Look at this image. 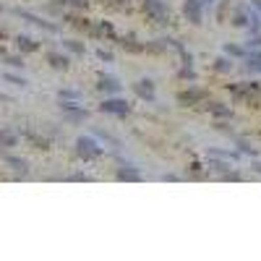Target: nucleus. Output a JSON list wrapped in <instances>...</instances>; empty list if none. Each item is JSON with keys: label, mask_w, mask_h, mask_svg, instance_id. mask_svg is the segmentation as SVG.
Returning <instances> with one entry per match:
<instances>
[{"label": "nucleus", "mask_w": 261, "mask_h": 261, "mask_svg": "<svg viewBox=\"0 0 261 261\" xmlns=\"http://www.w3.org/2000/svg\"><path fill=\"white\" fill-rule=\"evenodd\" d=\"M220 180H225V183H238V180H243V175H241V172H238V170L232 167V170L222 172V175H220Z\"/></svg>", "instance_id": "nucleus-34"}, {"label": "nucleus", "mask_w": 261, "mask_h": 261, "mask_svg": "<svg viewBox=\"0 0 261 261\" xmlns=\"http://www.w3.org/2000/svg\"><path fill=\"white\" fill-rule=\"evenodd\" d=\"M206 99H209V89H204V86H196V84H188L186 89H180V92L175 94L178 107H196V110H199Z\"/></svg>", "instance_id": "nucleus-3"}, {"label": "nucleus", "mask_w": 261, "mask_h": 261, "mask_svg": "<svg viewBox=\"0 0 261 261\" xmlns=\"http://www.w3.org/2000/svg\"><path fill=\"white\" fill-rule=\"evenodd\" d=\"M3 162H6L13 172H18V175H29V162H27L24 157H16V154H8V151H3Z\"/></svg>", "instance_id": "nucleus-18"}, {"label": "nucleus", "mask_w": 261, "mask_h": 261, "mask_svg": "<svg viewBox=\"0 0 261 261\" xmlns=\"http://www.w3.org/2000/svg\"><path fill=\"white\" fill-rule=\"evenodd\" d=\"M0 11H6V8H3V3H0Z\"/></svg>", "instance_id": "nucleus-44"}, {"label": "nucleus", "mask_w": 261, "mask_h": 261, "mask_svg": "<svg viewBox=\"0 0 261 261\" xmlns=\"http://www.w3.org/2000/svg\"><path fill=\"white\" fill-rule=\"evenodd\" d=\"M130 92H134L141 102H154V99H157V86H154V79H149V76H144V79H139V81L130 84Z\"/></svg>", "instance_id": "nucleus-8"}, {"label": "nucleus", "mask_w": 261, "mask_h": 261, "mask_svg": "<svg viewBox=\"0 0 261 261\" xmlns=\"http://www.w3.org/2000/svg\"><path fill=\"white\" fill-rule=\"evenodd\" d=\"M222 53L230 55L232 60H235V58H238V60H246V58H248V47H246V45H238V42H225Z\"/></svg>", "instance_id": "nucleus-22"}, {"label": "nucleus", "mask_w": 261, "mask_h": 261, "mask_svg": "<svg viewBox=\"0 0 261 261\" xmlns=\"http://www.w3.org/2000/svg\"><path fill=\"white\" fill-rule=\"evenodd\" d=\"M204 11H206L204 0H183V6H180V13H183V18L188 21L191 27H201L204 24Z\"/></svg>", "instance_id": "nucleus-6"}, {"label": "nucleus", "mask_w": 261, "mask_h": 261, "mask_svg": "<svg viewBox=\"0 0 261 261\" xmlns=\"http://www.w3.org/2000/svg\"><path fill=\"white\" fill-rule=\"evenodd\" d=\"M16 50H18L21 55H32V53H39V50H42V42H37V39L29 37V34H18V37H16Z\"/></svg>", "instance_id": "nucleus-15"}, {"label": "nucleus", "mask_w": 261, "mask_h": 261, "mask_svg": "<svg viewBox=\"0 0 261 261\" xmlns=\"http://www.w3.org/2000/svg\"><path fill=\"white\" fill-rule=\"evenodd\" d=\"M18 139H21V134H16L13 128L0 125V149H13V146H18Z\"/></svg>", "instance_id": "nucleus-20"}, {"label": "nucleus", "mask_w": 261, "mask_h": 261, "mask_svg": "<svg viewBox=\"0 0 261 261\" xmlns=\"http://www.w3.org/2000/svg\"><path fill=\"white\" fill-rule=\"evenodd\" d=\"M115 45H118L120 50H125V53H134V55L146 53V42H141L136 34H123V37H118Z\"/></svg>", "instance_id": "nucleus-12"}, {"label": "nucleus", "mask_w": 261, "mask_h": 261, "mask_svg": "<svg viewBox=\"0 0 261 261\" xmlns=\"http://www.w3.org/2000/svg\"><path fill=\"white\" fill-rule=\"evenodd\" d=\"M204 6H217V0H204Z\"/></svg>", "instance_id": "nucleus-42"}, {"label": "nucleus", "mask_w": 261, "mask_h": 261, "mask_svg": "<svg viewBox=\"0 0 261 261\" xmlns=\"http://www.w3.org/2000/svg\"><path fill=\"white\" fill-rule=\"evenodd\" d=\"M63 50L68 55H76V58H84L86 55V45L81 39H63Z\"/></svg>", "instance_id": "nucleus-25"}, {"label": "nucleus", "mask_w": 261, "mask_h": 261, "mask_svg": "<svg viewBox=\"0 0 261 261\" xmlns=\"http://www.w3.org/2000/svg\"><path fill=\"white\" fill-rule=\"evenodd\" d=\"M65 180H92L86 172H71V175H65Z\"/></svg>", "instance_id": "nucleus-38"}, {"label": "nucleus", "mask_w": 261, "mask_h": 261, "mask_svg": "<svg viewBox=\"0 0 261 261\" xmlns=\"http://www.w3.org/2000/svg\"><path fill=\"white\" fill-rule=\"evenodd\" d=\"M201 170H204V165H201L199 160H193L191 167H188V172H191V175H196V178H201Z\"/></svg>", "instance_id": "nucleus-37"}, {"label": "nucleus", "mask_w": 261, "mask_h": 261, "mask_svg": "<svg viewBox=\"0 0 261 261\" xmlns=\"http://www.w3.org/2000/svg\"><path fill=\"white\" fill-rule=\"evenodd\" d=\"M232 141H235V149L241 151V154H246V157H258V149H253V144L248 141V139H243V136H238V134H232Z\"/></svg>", "instance_id": "nucleus-24"}, {"label": "nucleus", "mask_w": 261, "mask_h": 261, "mask_svg": "<svg viewBox=\"0 0 261 261\" xmlns=\"http://www.w3.org/2000/svg\"><path fill=\"white\" fill-rule=\"evenodd\" d=\"M6 34H8V32H6V29H0V39H3V37H6Z\"/></svg>", "instance_id": "nucleus-43"}, {"label": "nucleus", "mask_w": 261, "mask_h": 261, "mask_svg": "<svg viewBox=\"0 0 261 261\" xmlns=\"http://www.w3.org/2000/svg\"><path fill=\"white\" fill-rule=\"evenodd\" d=\"M175 79H178V81H186V84H193L196 79H199V73H196V68H193V65H186V63H180V68L175 71Z\"/></svg>", "instance_id": "nucleus-29"}, {"label": "nucleus", "mask_w": 261, "mask_h": 261, "mask_svg": "<svg viewBox=\"0 0 261 261\" xmlns=\"http://www.w3.org/2000/svg\"><path fill=\"white\" fill-rule=\"evenodd\" d=\"M97 92L107 94V97H113V94H120L123 92V84L118 76H110V73H99L97 76Z\"/></svg>", "instance_id": "nucleus-11"}, {"label": "nucleus", "mask_w": 261, "mask_h": 261, "mask_svg": "<svg viewBox=\"0 0 261 261\" xmlns=\"http://www.w3.org/2000/svg\"><path fill=\"white\" fill-rule=\"evenodd\" d=\"M206 157H222V160H230V162H238L243 154L238 149H217V146H206Z\"/></svg>", "instance_id": "nucleus-21"}, {"label": "nucleus", "mask_w": 261, "mask_h": 261, "mask_svg": "<svg viewBox=\"0 0 261 261\" xmlns=\"http://www.w3.org/2000/svg\"><path fill=\"white\" fill-rule=\"evenodd\" d=\"M251 167H253V172H258V175H261V162H258L256 157H253V165H251Z\"/></svg>", "instance_id": "nucleus-41"}, {"label": "nucleus", "mask_w": 261, "mask_h": 261, "mask_svg": "<svg viewBox=\"0 0 261 261\" xmlns=\"http://www.w3.org/2000/svg\"><path fill=\"white\" fill-rule=\"evenodd\" d=\"M120 34H118V29H115V24L113 21H97V39H110V42H115Z\"/></svg>", "instance_id": "nucleus-19"}, {"label": "nucleus", "mask_w": 261, "mask_h": 261, "mask_svg": "<svg viewBox=\"0 0 261 261\" xmlns=\"http://www.w3.org/2000/svg\"><path fill=\"white\" fill-rule=\"evenodd\" d=\"M232 71H235V60H232L230 55H217V58L212 60V73L227 76V73H232Z\"/></svg>", "instance_id": "nucleus-16"}, {"label": "nucleus", "mask_w": 261, "mask_h": 261, "mask_svg": "<svg viewBox=\"0 0 261 261\" xmlns=\"http://www.w3.org/2000/svg\"><path fill=\"white\" fill-rule=\"evenodd\" d=\"M162 180H165V183H178V180H180V175H175V172H165Z\"/></svg>", "instance_id": "nucleus-39"}, {"label": "nucleus", "mask_w": 261, "mask_h": 261, "mask_svg": "<svg viewBox=\"0 0 261 261\" xmlns=\"http://www.w3.org/2000/svg\"><path fill=\"white\" fill-rule=\"evenodd\" d=\"M167 50H170V39L167 37H157V39L146 42V53L149 55H165Z\"/></svg>", "instance_id": "nucleus-23"}, {"label": "nucleus", "mask_w": 261, "mask_h": 261, "mask_svg": "<svg viewBox=\"0 0 261 261\" xmlns=\"http://www.w3.org/2000/svg\"><path fill=\"white\" fill-rule=\"evenodd\" d=\"M97 110H99V113H105V115H118V118H125V115L134 113V105H130L128 99H123L120 94H113V97H105V99L99 102Z\"/></svg>", "instance_id": "nucleus-5"}, {"label": "nucleus", "mask_w": 261, "mask_h": 261, "mask_svg": "<svg viewBox=\"0 0 261 261\" xmlns=\"http://www.w3.org/2000/svg\"><path fill=\"white\" fill-rule=\"evenodd\" d=\"M92 134H94L97 139H102L105 144H110L113 149H123V141H120L118 136H113L110 130H102V128H92Z\"/></svg>", "instance_id": "nucleus-28"}, {"label": "nucleus", "mask_w": 261, "mask_h": 261, "mask_svg": "<svg viewBox=\"0 0 261 261\" xmlns=\"http://www.w3.org/2000/svg\"><path fill=\"white\" fill-rule=\"evenodd\" d=\"M3 79H6L8 84L18 86V89H27V86H29V81H27L24 76H18V73H11V71H6V73H3Z\"/></svg>", "instance_id": "nucleus-31"}, {"label": "nucleus", "mask_w": 261, "mask_h": 261, "mask_svg": "<svg viewBox=\"0 0 261 261\" xmlns=\"http://www.w3.org/2000/svg\"><path fill=\"white\" fill-rule=\"evenodd\" d=\"M251 8H253V11L261 16V0H251Z\"/></svg>", "instance_id": "nucleus-40"}, {"label": "nucleus", "mask_w": 261, "mask_h": 261, "mask_svg": "<svg viewBox=\"0 0 261 261\" xmlns=\"http://www.w3.org/2000/svg\"><path fill=\"white\" fill-rule=\"evenodd\" d=\"M45 60H47L50 68H55V71H68V68H71V55L65 53V50H63V53H60V50H47Z\"/></svg>", "instance_id": "nucleus-14"}, {"label": "nucleus", "mask_w": 261, "mask_h": 261, "mask_svg": "<svg viewBox=\"0 0 261 261\" xmlns=\"http://www.w3.org/2000/svg\"><path fill=\"white\" fill-rule=\"evenodd\" d=\"M209 170L214 172L217 178H220L222 172L232 170V162H230V160H222V157H209Z\"/></svg>", "instance_id": "nucleus-27"}, {"label": "nucleus", "mask_w": 261, "mask_h": 261, "mask_svg": "<svg viewBox=\"0 0 261 261\" xmlns=\"http://www.w3.org/2000/svg\"><path fill=\"white\" fill-rule=\"evenodd\" d=\"M115 180H120V183H141L144 180V172L136 165H120L115 170Z\"/></svg>", "instance_id": "nucleus-13"}, {"label": "nucleus", "mask_w": 261, "mask_h": 261, "mask_svg": "<svg viewBox=\"0 0 261 261\" xmlns=\"http://www.w3.org/2000/svg\"><path fill=\"white\" fill-rule=\"evenodd\" d=\"M84 94L79 92V89H60L58 92V99H73V102H79Z\"/></svg>", "instance_id": "nucleus-33"}, {"label": "nucleus", "mask_w": 261, "mask_h": 261, "mask_svg": "<svg viewBox=\"0 0 261 261\" xmlns=\"http://www.w3.org/2000/svg\"><path fill=\"white\" fill-rule=\"evenodd\" d=\"M21 136H24L34 149H42V151H45V149H50V139H45V136H39V134H34V130H21Z\"/></svg>", "instance_id": "nucleus-26"}, {"label": "nucleus", "mask_w": 261, "mask_h": 261, "mask_svg": "<svg viewBox=\"0 0 261 261\" xmlns=\"http://www.w3.org/2000/svg\"><path fill=\"white\" fill-rule=\"evenodd\" d=\"M63 8H71V11H89L92 8V0H58Z\"/></svg>", "instance_id": "nucleus-30"}, {"label": "nucleus", "mask_w": 261, "mask_h": 261, "mask_svg": "<svg viewBox=\"0 0 261 261\" xmlns=\"http://www.w3.org/2000/svg\"><path fill=\"white\" fill-rule=\"evenodd\" d=\"M58 107H60L63 123H68V125H81V123L89 120V110L81 107L79 102H73V99H60Z\"/></svg>", "instance_id": "nucleus-4"}, {"label": "nucleus", "mask_w": 261, "mask_h": 261, "mask_svg": "<svg viewBox=\"0 0 261 261\" xmlns=\"http://www.w3.org/2000/svg\"><path fill=\"white\" fill-rule=\"evenodd\" d=\"M73 149H76V157L81 162H97L105 157V146L99 144V139L92 134V136H79L73 141Z\"/></svg>", "instance_id": "nucleus-2"}, {"label": "nucleus", "mask_w": 261, "mask_h": 261, "mask_svg": "<svg viewBox=\"0 0 261 261\" xmlns=\"http://www.w3.org/2000/svg\"><path fill=\"white\" fill-rule=\"evenodd\" d=\"M212 128H214V130H220V134H230V136L235 134V130L230 128V120H214Z\"/></svg>", "instance_id": "nucleus-35"}, {"label": "nucleus", "mask_w": 261, "mask_h": 261, "mask_svg": "<svg viewBox=\"0 0 261 261\" xmlns=\"http://www.w3.org/2000/svg\"><path fill=\"white\" fill-rule=\"evenodd\" d=\"M97 58H99L102 63H115V55H113V50H107V47H99V50H97Z\"/></svg>", "instance_id": "nucleus-36"}, {"label": "nucleus", "mask_w": 261, "mask_h": 261, "mask_svg": "<svg viewBox=\"0 0 261 261\" xmlns=\"http://www.w3.org/2000/svg\"><path fill=\"white\" fill-rule=\"evenodd\" d=\"M144 16L151 21V24L157 27H170L172 24V8L167 0H144V3H139Z\"/></svg>", "instance_id": "nucleus-1"}, {"label": "nucleus", "mask_w": 261, "mask_h": 261, "mask_svg": "<svg viewBox=\"0 0 261 261\" xmlns=\"http://www.w3.org/2000/svg\"><path fill=\"white\" fill-rule=\"evenodd\" d=\"M3 60H6V65H11V68H24V58H21V55H6L3 53Z\"/></svg>", "instance_id": "nucleus-32"}, {"label": "nucleus", "mask_w": 261, "mask_h": 261, "mask_svg": "<svg viewBox=\"0 0 261 261\" xmlns=\"http://www.w3.org/2000/svg\"><path fill=\"white\" fill-rule=\"evenodd\" d=\"M13 16L24 18V21H29L32 27H39V29H45V32H50V34H58V32H60V27H58V24H53V21L42 18V16H37V13H32V11H24V8H13Z\"/></svg>", "instance_id": "nucleus-9"}, {"label": "nucleus", "mask_w": 261, "mask_h": 261, "mask_svg": "<svg viewBox=\"0 0 261 261\" xmlns=\"http://www.w3.org/2000/svg\"><path fill=\"white\" fill-rule=\"evenodd\" d=\"M251 16H253L251 3H248V6H246V3H235V6H232V13H230V24H232L235 29H248V27H251Z\"/></svg>", "instance_id": "nucleus-10"}, {"label": "nucleus", "mask_w": 261, "mask_h": 261, "mask_svg": "<svg viewBox=\"0 0 261 261\" xmlns=\"http://www.w3.org/2000/svg\"><path fill=\"white\" fill-rule=\"evenodd\" d=\"M232 6H235V0H217V6H214V18H217V24H230Z\"/></svg>", "instance_id": "nucleus-17"}, {"label": "nucleus", "mask_w": 261, "mask_h": 261, "mask_svg": "<svg viewBox=\"0 0 261 261\" xmlns=\"http://www.w3.org/2000/svg\"><path fill=\"white\" fill-rule=\"evenodd\" d=\"M199 110H206L214 120H232L235 118V110H232L227 102H220V99H206Z\"/></svg>", "instance_id": "nucleus-7"}]
</instances>
